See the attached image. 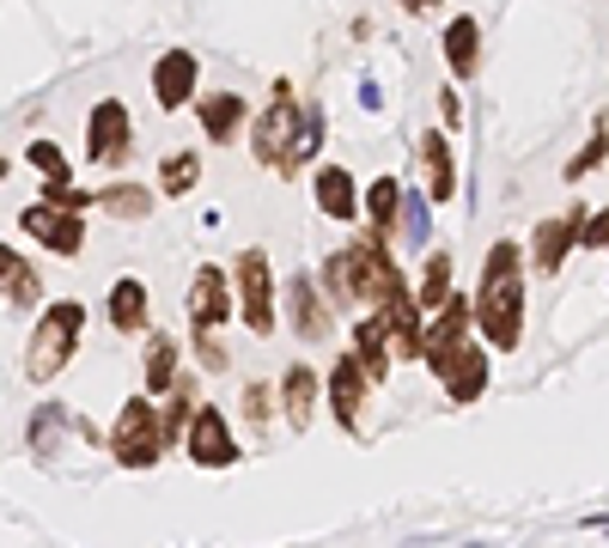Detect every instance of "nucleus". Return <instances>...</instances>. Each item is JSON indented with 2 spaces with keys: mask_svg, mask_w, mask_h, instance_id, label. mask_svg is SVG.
<instances>
[{
  "mask_svg": "<svg viewBox=\"0 0 609 548\" xmlns=\"http://www.w3.org/2000/svg\"><path fill=\"white\" fill-rule=\"evenodd\" d=\"M475 323H482L487 348H500V353H512L524 341V262H518L512 238H500L487 250L482 292H475Z\"/></svg>",
  "mask_w": 609,
  "mask_h": 548,
  "instance_id": "f257e3e1",
  "label": "nucleus"
},
{
  "mask_svg": "<svg viewBox=\"0 0 609 548\" xmlns=\"http://www.w3.org/2000/svg\"><path fill=\"white\" fill-rule=\"evenodd\" d=\"M79 329H86V304L79 299H55L37 317V329H30V341H25V378L30 384H49L61 372V365L74 360V348H79Z\"/></svg>",
  "mask_w": 609,
  "mask_h": 548,
  "instance_id": "f03ea898",
  "label": "nucleus"
},
{
  "mask_svg": "<svg viewBox=\"0 0 609 548\" xmlns=\"http://www.w3.org/2000/svg\"><path fill=\"white\" fill-rule=\"evenodd\" d=\"M299 128H304V104H293V86H274V104L257 116V159L274 165L281 177L299 171Z\"/></svg>",
  "mask_w": 609,
  "mask_h": 548,
  "instance_id": "7ed1b4c3",
  "label": "nucleus"
},
{
  "mask_svg": "<svg viewBox=\"0 0 609 548\" xmlns=\"http://www.w3.org/2000/svg\"><path fill=\"white\" fill-rule=\"evenodd\" d=\"M110 451H116L122 470H152V463L165 457V426H159V409H152L147 396H128V402H122Z\"/></svg>",
  "mask_w": 609,
  "mask_h": 548,
  "instance_id": "20e7f679",
  "label": "nucleus"
},
{
  "mask_svg": "<svg viewBox=\"0 0 609 548\" xmlns=\"http://www.w3.org/2000/svg\"><path fill=\"white\" fill-rule=\"evenodd\" d=\"M128 140H135L128 104L122 98H98L86 116V159L91 165H116V159H128Z\"/></svg>",
  "mask_w": 609,
  "mask_h": 548,
  "instance_id": "39448f33",
  "label": "nucleus"
},
{
  "mask_svg": "<svg viewBox=\"0 0 609 548\" xmlns=\"http://www.w3.org/2000/svg\"><path fill=\"white\" fill-rule=\"evenodd\" d=\"M18 226H25V238H37L44 250H55V257H79V244H86L79 208H61V201H30V208L18 213Z\"/></svg>",
  "mask_w": 609,
  "mask_h": 548,
  "instance_id": "423d86ee",
  "label": "nucleus"
},
{
  "mask_svg": "<svg viewBox=\"0 0 609 548\" xmlns=\"http://www.w3.org/2000/svg\"><path fill=\"white\" fill-rule=\"evenodd\" d=\"M183 445H189V457H196L201 470H226V463H238L232 426L213 402H196V414H189V426H183Z\"/></svg>",
  "mask_w": 609,
  "mask_h": 548,
  "instance_id": "0eeeda50",
  "label": "nucleus"
},
{
  "mask_svg": "<svg viewBox=\"0 0 609 548\" xmlns=\"http://www.w3.org/2000/svg\"><path fill=\"white\" fill-rule=\"evenodd\" d=\"M238 311L250 323V335H269L274 329V274L262 250H244L238 257Z\"/></svg>",
  "mask_w": 609,
  "mask_h": 548,
  "instance_id": "6e6552de",
  "label": "nucleus"
},
{
  "mask_svg": "<svg viewBox=\"0 0 609 548\" xmlns=\"http://www.w3.org/2000/svg\"><path fill=\"white\" fill-rule=\"evenodd\" d=\"M470 323H475V304H463V292H451V299L439 304L433 329H426V341H421L426 372H445V365H451V353L470 341Z\"/></svg>",
  "mask_w": 609,
  "mask_h": 548,
  "instance_id": "1a4fd4ad",
  "label": "nucleus"
},
{
  "mask_svg": "<svg viewBox=\"0 0 609 548\" xmlns=\"http://www.w3.org/2000/svg\"><path fill=\"white\" fill-rule=\"evenodd\" d=\"M365 384H372V372L360 365V353H341L330 365V409L341 421V433H360L365 426Z\"/></svg>",
  "mask_w": 609,
  "mask_h": 548,
  "instance_id": "9d476101",
  "label": "nucleus"
},
{
  "mask_svg": "<svg viewBox=\"0 0 609 548\" xmlns=\"http://www.w3.org/2000/svg\"><path fill=\"white\" fill-rule=\"evenodd\" d=\"M232 317V281L213 262H201L189 281V329H220Z\"/></svg>",
  "mask_w": 609,
  "mask_h": 548,
  "instance_id": "9b49d317",
  "label": "nucleus"
},
{
  "mask_svg": "<svg viewBox=\"0 0 609 548\" xmlns=\"http://www.w3.org/2000/svg\"><path fill=\"white\" fill-rule=\"evenodd\" d=\"M152 98H159L165 110H177V104L196 98V55H189V49H171V55L152 61Z\"/></svg>",
  "mask_w": 609,
  "mask_h": 548,
  "instance_id": "f8f14e48",
  "label": "nucleus"
},
{
  "mask_svg": "<svg viewBox=\"0 0 609 548\" xmlns=\"http://www.w3.org/2000/svg\"><path fill=\"white\" fill-rule=\"evenodd\" d=\"M579 226H585V208H567V220H543L536 226V269L561 274V262L579 250Z\"/></svg>",
  "mask_w": 609,
  "mask_h": 548,
  "instance_id": "ddd939ff",
  "label": "nucleus"
},
{
  "mask_svg": "<svg viewBox=\"0 0 609 548\" xmlns=\"http://www.w3.org/2000/svg\"><path fill=\"white\" fill-rule=\"evenodd\" d=\"M287 299H293V329H299V341H323V335L335 329L330 304H323V292H318V281H311V274H293Z\"/></svg>",
  "mask_w": 609,
  "mask_h": 548,
  "instance_id": "4468645a",
  "label": "nucleus"
},
{
  "mask_svg": "<svg viewBox=\"0 0 609 548\" xmlns=\"http://www.w3.org/2000/svg\"><path fill=\"white\" fill-rule=\"evenodd\" d=\"M439 384H445V396H451V402H475V396L487 390V353L463 341V348L451 353V365L439 372Z\"/></svg>",
  "mask_w": 609,
  "mask_h": 548,
  "instance_id": "2eb2a0df",
  "label": "nucleus"
},
{
  "mask_svg": "<svg viewBox=\"0 0 609 548\" xmlns=\"http://www.w3.org/2000/svg\"><path fill=\"white\" fill-rule=\"evenodd\" d=\"M311 189H318V208L330 213V220H353V213H360V189H353V171H341V165H318Z\"/></svg>",
  "mask_w": 609,
  "mask_h": 548,
  "instance_id": "dca6fc26",
  "label": "nucleus"
},
{
  "mask_svg": "<svg viewBox=\"0 0 609 548\" xmlns=\"http://www.w3.org/2000/svg\"><path fill=\"white\" fill-rule=\"evenodd\" d=\"M281 396H287V426L293 433H304V426L318 421V372H311V365H287Z\"/></svg>",
  "mask_w": 609,
  "mask_h": 548,
  "instance_id": "f3484780",
  "label": "nucleus"
},
{
  "mask_svg": "<svg viewBox=\"0 0 609 548\" xmlns=\"http://www.w3.org/2000/svg\"><path fill=\"white\" fill-rule=\"evenodd\" d=\"M421 165H426V201H451V189H457L451 140H445V135H421Z\"/></svg>",
  "mask_w": 609,
  "mask_h": 548,
  "instance_id": "a211bd4d",
  "label": "nucleus"
},
{
  "mask_svg": "<svg viewBox=\"0 0 609 548\" xmlns=\"http://www.w3.org/2000/svg\"><path fill=\"white\" fill-rule=\"evenodd\" d=\"M110 323H116L122 335L147 329V287H140L135 274H122L116 287H110Z\"/></svg>",
  "mask_w": 609,
  "mask_h": 548,
  "instance_id": "6ab92c4d",
  "label": "nucleus"
},
{
  "mask_svg": "<svg viewBox=\"0 0 609 548\" xmlns=\"http://www.w3.org/2000/svg\"><path fill=\"white\" fill-rule=\"evenodd\" d=\"M196 110H201V128H208V140H220V147H226V140L244 128V98H238V91H213V98H201Z\"/></svg>",
  "mask_w": 609,
  "mask_h": 548,
  "instance_id": "aec40b11",
  "label": "nucleus"
},
{
  "mask_svg": "<svg viewBox=\"0 0 609 548\" xmlns=\"http://www.w3.org/2000/svg\"><path fill=\"white\" fill-rule=\"evenodd\" d=\"M353 353H360V365L372 372V384L384 378V365H390V329H384L378 311H365L360 329H353Z\"/></svg>",
  "mask_w": 609,
  "mask_h": 548,
  "instance_id": "412c9836",
  "label": "nucleus"
},
{
  "mask_svg": "<svg viewBox=\"0 0 609 548\" xmlns=\"http://www.w3.org/2000/svg\"><path fill=\"white\" fill-rule=\"evenodd\" d=\"M475 49H482V25H475V18H451V25H445V67L470 79L475 74Z\"/></svg>",
  "mask_w": 609,
  "mask_h": 548,
  "instance_id": "4be33fe9",
  "label": "nucleus"
},
{
  "mask_svg": "<svg viewBox=\"0 0 609 548\" xmlns=\"http://www.w3.org/2000/svg\"><path fill=\"white\" fill-rule=\"evenodd\" d=\"M177 365H183V348H177V341H171V335H147V390H152V396L171 390Z\"/></svg>",
  "mask_w": 609,
  "mask_h": 548,
  "instance_id": "5701e85b",
  "label": "nucleus"
},
{
  "mask_svg": "<svg viewBox=\"0 0 609 548\" xmlns=\"http://www.w3.org/2000/svg\"><path fill=\"white\" fill-rule=\"evenodd\" d=\"M0 292H7L18 311H25V304H37V274H30L25 257H18V250H7V244H0Z\"/></svg>",
  "mask_w": 609,
  "mask_h": 548,
  "instance_id": "b1692460",
  "label": "nucleus"
},
{
  "mask_svg": "<svg viewBox=\"0 0 609 548\" xmlns=\"http://www.w3.org/2000/svg\"><path fill=\"white\" fill-rule=\"evenodd\" d=\"M414 299H421V311H439V304L451 299V257H445V250H433V257H426Z\"/></svg>",
  "mask_w": 609,
  "mask_h": 548,
  "instance_id": "393cba45",
  "label": "nucleus"
},
{
  "mask_svg": "<svg viewBox=\"0 0 609 548\" xmlns=\"http://www.w3.org/2000/svg\"><path fill=\"white\" fill-rule=\"evenodd\" d=\"M104 213H116V220H147L152 213V196L140 189V183H110L104 196H91Z\"/></svg>",
  "mask_w": 609,
  "mask_h": 548,
  "instance_id": "a878e982",
  "label": "nucleus"
},
{
  "mask_svg": "<svg viewBox=\"0 0 609 548\" xmlns=\"http://www.w3.org/2000/svg\"><path fill=\"white\" fill-rule=\"evenodd\" d=\"M365 213H372V226L390 238V226H396V213H402V183L396 177H378L372 189H365Z\"/></svg>",
  "mask_w": 609,
  "mask_h": 548,
  "instance_id": "bb28decb",
  "label": "nucleus"
},
{
  "mask_svg": "<svg viewBox=\"0 0 609 548\" xmlns=\"http://www.w3.org/2000/svg\"><path fill=\"white\" fill-rule=\"evenodd\" d=\"M196 414V384H177L171 378V402L159 409V426H165V445H183V426Z\"/></svg>",
  "mask_w": 609,
  "mask_h": 548,
  "instance_id": "cd10ccee",
  "label": "nucleus"
},
{
  "mask_svg": "<svg viewBox=\"0 0 609 548\" xmlns=\"http://www.w3.org/2000/svg\"><path fill=\"white\" fill-rule=\"evenodd\" d=\"M201 177V152H171L165 165H159V183H165V196H189Z\"/></svg>",
  "mask_w": 609,
  "mask_h": 548,
  "instance_id": "c85d7f7f",
  "label": "nucleus"
},
{
  "mask_svg": "<svg viewBox=\"0 0 609 548\" xmlns=\"http://www.w3.org/2000/svg\"><path fill=\"white\" fill-rule=\"evenodd\" d=\"M25 159H30V165H37V171H44L49 183H61V177H67V171H74V159H67V152H61L55 140H30V152H25Z\"/></svg>",
  "mask_w": 609,
  "mask_h": 548,
  "instance_id": "c756f323",
  "label": "nucleus"
},
{
  "mask_svg": "<svg viewBox=\"0 0 609 548\" xmlns=\"http://www.w3.org/2000/svg\"><path fill=\"white\" fill-rule=\"evenodd\" d=\"M396 226H402V244H409V250H421L426 244V208L414 196H402V213H396Z\"/></svg>",
  "mask_w": 609,
  "mask_h": 548,
  "instance_id": "7c9ffc66",
  "label": "nucleus"
},
{
  "mask_svg": "<svg viewBox=\"0 0 609 548\" xmlns=\"http://www.w3.org/2000/svg\"><path fill=\"white\" fill-rule=\"evenodd\" d=\"M196 353H201V365H208V372H226V365H232V353H226V341H220V329H196Z\"/></svg>",
  "mask_w": 609,
  "mask_h": 548,
  "instance_id": "2f4dec72",
  "label": "nucleus"
},
{
  "mask_svg": "<svg viewBox=\"0 0 609 548\" xmlns=\"http://www.w3.org/2000/svg\"><path fill=\"white\" fill-rule=\"evenodd\" d=\"M579 250H609V208L592 213V220L579 226Z\"/></svg>",
  "mask_w": 609,
  "mask_h": 548,
  "instance_id": "473e14b6",
  "label": "nucleus"
},
{
  "mask_svg": "<svg viewBox=\"0 0 609 548\" xmlns=\"http://www.w3.org/2000/svg\"><path fill=\"white\" fill-rule=\"evenodd\" d=\"M269 409H274L269 384H250V390H244V414H250V421H257V426H269Z\"/></svg>",
  "mask_w": 609,
  "mask_h": 548,
  "instance_id": "72a5a7b5",
  "label": "nucleus"
},
{
  "mask_svg": "<svg viewBox=\"0 0 609 548\" xmlns=\"http://www.w3.org/2000/svg\"><path fill=\"white\" fill-rule=\"evenodd\" d=\"M604 152H609V135H597L592 147H585V152H579V159H573V165H567V177H585V171H592L597 159H604Z\"/></svg>",
  "mask_w": 609,
  "mask_h": 548,
  "instance_id": "f704fd0d",
  "label": "nucleus"
},
{
  "mask_svg": "<svg viewBox=\"0 0 609 548\" xmlns=\"http://www.w3.org/2000/svg\"><path fill=\"white\" fill-rule=\"evenodd\" d=\"M402 7H409V13H426V7H439V0H402Z\"/></svg>",
  "mask_w": 609,
  "mask_h": 548,
  "instance_id": "c9c22d12",
  "label": "nucleus"
}]
</instances>
